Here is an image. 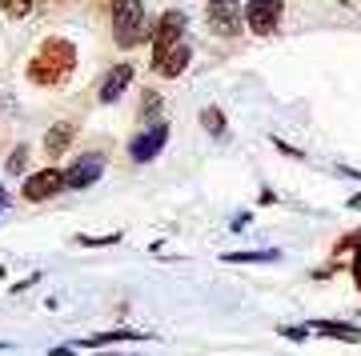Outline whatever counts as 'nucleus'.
I'll return each mask as SVG.
<instances>
[{
  "label": "nucleus",
  "mask_w": 361,
  "mask_h": 356,
  "mask_svg": "<svg viewBox=\"0 0 361 356\" xmlns=\"http://www.w3.org/2000/svg\"><path fill=\"white\" fill-rule=\"evenodd\" d=\"M73 68H77V49H73V40L49 37L37 49V56L28 61V80L40 84V89H56V84H65V80L73 77Z\"/></svg>",
  "instance_id": "f257e3e1"
},
{
  "label": "nucleus",
  "mask_w": 361,
  "mask_h": 356,
  "mask_svg": "<svg viewBox=\"0 0 361 356\" xmlns=\"http://www.w3.org/2000/svg\"><path fill=\"white\" fill-rule=\"evenodd\" d=\"M109 13H113V37H116L121 49H133V44H141V40L153 37V32L145 28V4L141 0H113Z\"/></svg>",
  "instance_id": "f03ea898"
},
{
  "label": "nucleus",
  "mask_w": 361,
  "mask_h": 356,
  "mask_svg": "<svg viewBox=\"0 0 361 356\" xmlns=\"http://www.w3.org/2000/svg\"><path fill=\"white\" fill-rule=\"evenodd\" d=\"M205 20H209V28H213L217 37L233 40V37H241V28H245V8H241L237 0H209Z\"/></svg>",
  "instance_id": "7ed1b4c3"
},
{
  "label": "nucleus",
  "mask_w": 361,
  "mask_h": 356,
  "mask_svg": "<svg viewBox=\"0 0 361 356\" xmlns=\"http://www.w3.org/2000/svg\"><path fill=\"white\" fill-rule=\"evenodd\" d=\"M180 40H185V13L180 8H169V13H161V20L153 28V61H161Z\"/></svg>",
  "instance_id": "20e7f679"
},
{
  "label": "nucleus",
  "mask_w": 361,
  "mask_h": 356,
  "mask_svg": "<svg viewBox=\"0 0 361 356\" xmlns=\"http://www.w3.org/2000/svg\"><path fill=\"white\" fill-rule=\"evenodd\" d=\"M281 13H285L281 0H249V4H245V25H249V32H257V37H269V32H277V25H281Z\"/></svg>",
  "instance_id": "39448f33"
},
{
  "label": "nucleus",
  "mask_w": 361,
  "mask_h": 356,
  "mask_svg": "<svg viewBox=\"0 0 361 356\" xmlns=\"http://www.w3.org/2000/svg\"><path fill=\"white\" fill-rule=\"evenodd\" d=\"M169 144V125H149L145 132H137V136L129 140V156L137 160V165H149L153 156H161V148Z\"/></svg>",
  "instance_id": "423d86ee"
},
{
  "label": "nucleus",
  "mask_w": 361,
  "mask_h": 356,
  "mask_svg": "<svg viewBox=\"0 0 361 356\" xmlns=\"http://www.w3.org/2000/svg\"><path fill=\"white\" fill-rule=\"evenodd\" d=\"M61 189H68V180L61 168H40V172H32V177L25 180V201H49V196H56Z\"/></svg>",
  "instance_id": "0eeeda50"
},
{
  "label": "nucleus",
  "mask_w": 361,
  "mask_h": 356,
  "mask_svg": "<svg viewBox=\"0 0 361 356\" xmlns=\"http://www.w3.org/2000/svg\"><path fill=\"white\" fill-rule=\"evenodd\" d=\"M101 172H104V156L101 153H89V156H80L77 165L68 168L65 180H68V189H89V184L101 180Z\"/></svg>",
  "instance_id": "6e6552de"
},
{
  "label": "nucleus",
  "mask_w": 361,
  "mask_h": 356,
  "mask_svg": "<svg viewBox=\"0 0 361 356\" xmlns=\"http://www.w3.org/2000/svg\"><path fill=\"white\" fill-rule=\"evenodd\" d=\"M133 84V64L129 61H121L113 68V72H109V77L101 80V104H113V101H121V92L129 89Z\"/></svg>",
  "instance_id": "1a4fd4ad"
},
{
  "label": "nucleus",
  "mask_w": 361,
  "mask_h": 356,
  "mask_svg": "<svg viewBox=\"0 0 361 356\" xmlns=\"http://www.w3.org/2000/svg\"><path fill=\"white\" fill-rule=\"evenodd\" d=\"M189 56H193V49H189V44H185V40H180V44H173V49L165 52V56H161V61H153V68H157V77H180V72H185V68H189Z\"/></svg>",
  "instance_id": "9d476101"
},
{
  "label": "nucleus",
  "mask_w": 361,
  "mask_h": 356,
  "mask_svg": "<svg viewBox=\"0 0 361 356\" xmlns=\"http://www.w3.org/2000/svg\"><path fill=\"white\" fill-rule=\"evenodd\" d=\"M310 329L322 332V336H334V341L361 344V329L357 324H345V320H310Z\"/></svg>",
  "instance_id": "9b49d317"
},
{
  "label": "nucleus",
  "mask_w": 361,
  "mask_h": 356,
  "mask_svg": "<svg viewBox=\"0 0 361 356\" xmlns=\"http://www.w3.org/2000/svg\"><path fill=\"white\" fill-rule=\"evenodd\" d=\"M73 136H77V125H68V120L52 125L49 132H44V153H49V156H61L68 144H73Z\"/></svg>",
  "instance_id": "f8f14e48"
},
{
  "label": "nucleus",
  "mask_w": 361,
  "mask_h": 356,
  "mask_svg": "<svg viewBox=\"0 0 361 356\" xmlns=\"http://www.w3.org/2000/svg\"><path fill=\"white\" fill-rule=\"evenodd\" d=\"M121 341H145V332H129V329H113V332H97L85 336L77 348H101V344H121Z\"/></svg>",
  "instance_id": "ddd939ff"
},
{
  "label": "nucleus",
  "mask_w": 361,
  "mask_h": 356,
  "mask_svg": "<svg viewBox=\"0 0 361 356\" xmlns=\"http://www.w3.org/2000/svg\"><path fill=\"white\" fill-rule=\"evenodd\" d=\"M277 248H257V253H225V260L229 265H245V260H277Z\"/></svg>",
  "instance_id": "4468645a"
},
{
  "label": "nucleus",
  "mask_w": 361,
  "mask_h": 356,
  "mask_svg": "<svg viewBox=\"0 0 361 356\" xmlns=\"http://www.w3.org/2000/svg\"><path fill=\"white\" fill-rule=\"evenodd\" d=\"M345 248H353V280H357V288H361V232L337 244V253H345Z\"/></svg>",
  "instance_id": "2eb2a0df"
},
{
  "label": "nucleus",
  "mask_w": 361,
  "mask_h": 356,
  "mask_svg": "<svg viewBox=\"0 0 361 356\" xmlns=\"http://www.w3.org/2000/svg\"><path fill=\"white\" fill-rule=\"evenodd\" d=\"M77 244L80 248H113V244H121V232H109V236H77Z\"/></svg>",
  "instance_id": "dca6fc26"
},
{
  "label": "nucleus",
  "mask_w": 361,
  "mask_h": 356,
  "mask_svg": "<svg viewBox=\"0 0 361 356\" xmlns=\"http://www.w3.org/2000/svg\"><path fill=\"white\" fill-rule=\"evenodd\" d=\"M201 125H205V132L221 136V132H225V113H221V108H205V113H201Z\"/></svg>",
  "instance_id": "f3484780"
},
{
  "label": "nucleus",
  "mask_w": 361,
  "mask_h": 356,
  "mask_svg": "<svg viewBox=\"0 0 361 356\" xmlns=\"http://www.w3.org/2000/svg\"><path fill=\"white\" fill-rule=\"evenodd\" d=\"M0 8H4L8 16H16V20H20V16H28L32 8H37V0H0Z\"/></svg>",
  "instance_id": "a211bd4d"
},
{
  "label": "nucleus",
  "mask_w": 361,
  "mask_h": 356,
  "mask_svg": "<svg viewBox=\"0 0 361 356\" xmlns=\"http://www.w3.org/2000/svg\"><path fill=\"white\" fill-rule=\"evenodd\" d=\"M25 165H28V148L20 144V148H13V156H8V172H13V177H20V172H25Z\"/></svg>",
  "instance_id": "6ab92c4d"
},
{
  "label": "nucleus",
  "mask_w": 361,
  "mask_h": 356,
  "mask_svg": "<svg viewBox=\"0 0 361 356\" xmlns=\"http://www.w3.org/2000/svg\"><path fill=\"white\" fill-rule=\"evenodd\" d=\"M310 324H305V329H293V324H289V329H281V336H285V341H305V336H310Z\"/></svg>",
  "instance_id": "aec40b11"
},
{
  "label": "nucleus",
  "mask_w": 361,
  "mask_h": 356,
  "mask_svg": "<svg viewBox=\"0 0 361 356\" xmlns=\"http://www.w3.org/2000/svg\"><path fill=\"white\" fill-rule=\"evenodd\" d=\"M273 144H277V148H281V153H285V156H293V160H301V153H297L293 144H285V140H281V136H273Z\"/></svg>",
  "instance_id": "412c9836"
},
{
  "label": "nucleus",
  "mask_w": 361,
  "mask_h": 356,
  "mask_svg": "<svg viewBox=\"0 0 361 356\" xmlns=\"http://www.w3.org/2000/svg\"><path fill=\"white\" fill-rule=\"evenodd\" d=\"M52 356H77V344H65V348H52Z\"/></svg>",
  "instance_id": "4be33fe9"
},
{
  "label": "nucleus",
  "mask_w": 361,
  "mask_h": 356,
  "mask_svg": "<svg viewBox=\"0 0 361 356\" xmlns=\"http://www.w3.org/2000/svg\"><path fill=\"white\" fill-rule=\"evenodd\" d=\"M341 172H345V177H353V180H361V172H357V168H345V165H341Z\"/></svg>",
  "instance_id": "5701e85b"
},
{
  "label": "nucleus",
  "mask_w": 361,
  "mask_h": 356,
  "mask_svg": "<svg viewBox=\"0 0 361 356\" xmlns=\"http://www.w3.org/2000/svg\"><path fill=\"white\" fill-rule=\"evenodd\" d=\"M349 208H361V192L357 196H349Z\"/></svg>",
  "instance_id": "b1692460"
},
{
  "label": "nucleus",
  "mask_w": 361,
  "mask_h": 356,
  "mask_svg": "<svg viewBox=\"0 0 361 356\" xmlns=\"http://www.w3.org/2000/svg\"><path fill=\"white\" fill-rule=\"evenodd\" d=\"M104 356H125V352H104Z\"/></svg>",
  "instance_id": "393cba45"
},
{
  "label": "nucleus",
  "mask_w": 361,
  "mask_h": 356,
  "mask_svg": "<svg viewBox=\"0 0 361 356\" xmlns=\"http://www.w3.org/2000/svg\"><path fill=\"white\" fill-rule=\"evenodd\" d=\"M0 208H4V192H0Z\"/></svg>",
  "instance_id": "a878e982"
},
{
  "label": "nucleus",
  "mask_w": 361,
  "mask_h": 356,
  "mask_svg": "<svg viewBox=\"0 0 361 356\" xmlns=\"http://www.w3.org/2000/svg\"><path fill=\"white\" fill-rule=\"evenodd\" d=\"M0 280H4V268H0Z\"/></svg>",
  "instance_id": "bb28decb"
}]
</instances>
